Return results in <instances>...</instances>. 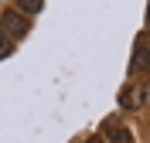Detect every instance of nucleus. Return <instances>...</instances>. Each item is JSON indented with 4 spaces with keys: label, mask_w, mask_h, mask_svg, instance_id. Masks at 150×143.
Returning a JSON list of instances; mask_svg holds the SVG:
<instances>
[{
    "label": "nucleus",
    "mask_w": 150,
    "mask_h": 143,
    "mask_svg": "<svg viewBox=\"0 0 150 143\" xmlns=\"http://www.w3.org/2000/svg\"><path fill=\"white\" fill-rule=\"evenodd\" d=\"M0 24H4V31H7L10 38H24L31 31V20L24 17L21 10H4V20H0Z\"/></svg>",
    "instance_id": "1"
},
{
    "label": "nucleus",
    "mask_w": 150,
    "mask_h": 143,
    "mask_svg": "<svg viewBox=\"0 0 150 143\" xmlns=\"http://www.w3.org/2000/svg\"><path fill=\"white\" fill-rule=\"evenodd\" d=\"M7 55H10V44H7L4 38H0V58H7Z\"/></svg>",
    "instance_id": "6"
},
{
    "label": "nucleus",
    "mask_w": 150,
    "mask_h": 143,
    "mask_svg": "<svg viewBox=\"0 0 150 143\" xmlns=\"http://www.w3.org/2000/svg\"><path fill=\"white\" fill-rule=\"evenodd\" d=\"M120 106L123 109H137V106H133V89H123L120 92Z\"/></svg>",
    "instance_id": "5"
},
{
    "label": "nucleus",
    "mask_w": 150,
    "mask_h": 143,
    "mask_svg": "<svg viewBox=\"0 0 150 143\" xmlns=\"http://www.w3.org/2000/svg\"><path fill=\"white\" fill-rule=\"evenodd\" d=\"M41 4H45V0H17L21 14H38V10H41Z\"/></svg>",
    "instance_id": "4"
},
{
    "label": "nucleus",
    "mask_w": 150,
    "mask_h": 143,
    "mask_svg": "<svg viewBox=\"0 0 150 143\" xmlns=\"http://www.w3.org/2000/svg\"><path fill=\"white\" fill-rule=\"evenodd\" d=\"M89 143H103V140H89Z\"/></svg>",
    "instance_id": "7"
},
{
    "label": "nucleus",
    "mask_w": 150,
    "mask_h": 143,
    "mask_svg": "<svg viewBox=\"0 0 150 143\" xmlns=\"http://www.w3.org/2000/svg\"><path fill=\"white\" fill-rule=\"evenodd\" d=\"M147 38H150V34H147Z\"/></svg>",
    "instance_id": "8"
},
{
    "label": "nucleus",
    "mask_w": 150,
    "mask_h": 143,
    "mask_svg": "<svg viewBox=\"0 0 150 143\" xmlns=\"http://www.w3.org/2000/svg\"><path fill=\"white\" fill-rule=\"evenodd\" d=\"M133 68H137V72H147V68H150V38H147V34L137 41V51H133Z\"/></svg>",
    "instance_id": "2"
},
{
    "label": "nucleus",
    "mask_w": 150,
    "mask_h": 143,
    "mask_svg": "<svg viewBox=\"0 0 150 143\" xmlns=\"http://www.w3.org/2000/svg\"><path fill=\"white\" fill-rule=\"evenodd\" d=\"M106 140H109V143H133V136H130V130H126V126L106 123Z\"/></svg>",
    "instance_id": "3"
}]
</instances>
